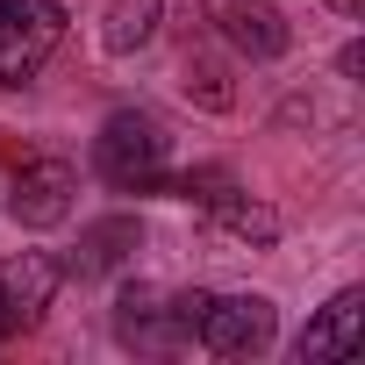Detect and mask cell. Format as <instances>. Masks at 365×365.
I'll list each match as a JSON object with an SVG mask.
<instances>
[{
  "label": "cell",
  "instance_id": "277c9868",
  "mask_svg": "<svg viewBox=\"0 0 365 365\" xmlns=\"http://www.w3.org/2000/svg\"><path fill=\"white\" fill-rule=\"evenodd\" d=\"M72 201H79V172H72L65 158L22 165L15 187H8V215H15L22 230H58V222L72 215Z\"/></svg>",
  "mask_w": 365,
  "mask_h": 365
},
{
  "label": "cell",
  "instance_id": "8992f818",
  "mask_svg": "<svg viewBox=\"0 0 365 365\" xmlns=\"http://www.w3.org/2000/svg\"><path fill=\"white\" fill-rule=\"evenodd\" d=\"M201 15L237 58H279L287 51V15L272 0H201Z\"/></svg>",
  "mask_w": 365,
  "mask_h": 365
},
{
  "label": "cell",
  "instance_id": "30bf717a",
  "mask_svg": "<svg viewBox=\"0 0 365 365\" xmlns=\"http://www.w3.org/2000/svg\"><path fill=\"white\" fill-rule=\"evenodd\" d=\"M158 22H165V0H115L101 43H108L115 58H129V51H143V43L158 36Z\"/></svg>",
  "mask_w": 365,
  "mask_h": 365
},
{
  "label": "cell",
  "instance_id": "5b68a950",
  "mask_svg": "<svg viewBox=\"0 0 365 365\" xmlns=\"http://www.w3.org/2000/svg\"><path fill=\"white\" fill-rule=\"evenodd\" d=\"M51 301H58V258H43V251L8 258V265H0V344L36 329Z\"/></svg>",
  "mask_w": 365,
  "mask_h": 365
},
{
  "label": "cell",
  "instance_id": "6da1fadb",
  "mask_svg": "<svg viewBox=\"0 0 365 365\" xmlns=\"http://www.w3.org/2000/svg\"><path fill=\"white\" fill-rule=\"evenodd\" d=\"M165 150L172 143H165L158 115H143V108L108 115L101 136H93V165H101L108 187H122V194H158L165 187Z\"/></svg>",
  "mask_w": 365,
  "mask_h": 365
},
{
  "label": "cell",
  "instance_id": "8fae6325",
  "mask_svg": "<svg viewBox=\"0 0 365 365\" xmlns=\"http://www.w3.org/2000/svg\"><path fill=\"white\" fill-rule=\"evenodd\" d=\"M136 237H143V230H136L129 215H115V222H93V230L79 237V258H72V265H79V272H108V265H122V258L136 251Z\"/></svg>",
  "mask_w": 365,
  "mask_h": 365
},
{
  "label": "cell",
  "instance_id": "7c38bea8",
  "mask_svg": "<svg viewBox=\"0 0 365 365\" xmlns=\"http://www.w3.org/2000/svg\"><path fill=\"white\" fill-rule=\"evenodd\" d=\"M187 101H201V108H230V79H222V65L215 58H187Z\"/></svg>",
  "mask_w": 365,
  "mask_h": 365
},
{
  "label": "cell",
  "instance_id": "3957f363",
  "mask_svg": "<svg viewBox=\"0 0 365 365\" xmlns=\"http://www.w3.org/2000/svg\"><path fill=\"white\" fill-rule=\"evenodd\" d=\"M272 336H279V308L265 294H208V308L194 322V344L215 358H258Z\"/></svg>",
  "mask_w": 365,
  "mask_h": 365
},
{
  "label": "cell",
  "instance_id": "ba28073f",
  "mask_svg": "<svg viewBox=\"0 0 365 365\" xmlns=\"http://www.w3.org/2000/svg\"><path fill=\"white\" fill-rule=\"evenodd\" d=\"M208 222H215V230H222L230 244H244V251H272V244H279V215H272L265 201L237 194V187L208 201Z\"/></svg>",
  "mask_w": 365,
  "mask_h": 365
},
{
  "label": "cell",
  "instance_id": "7a4b0ae2",
  "mask_svg": "<svg viewBox=\"0 0 365 365\" xmlns=\"http://www.w3.org/2000/svg\"><path fill=\"white\" fill-rule=\"evenodd\" d=\"M65 43L58 0H0V86H29Z\"/></svg>",
  "mask_w": 365,
  "mask_h": 365
},
{
  "label": "cell",
  "instance_id": "9c48e42d",
  "mask_svg": "<svg viewBox=\"0 0 365 365\" xmlns=\"http://www.w3.org/2000/svg\"><path fill=\"white\" fill-rule=\"evenodd\" d=\"M115 329H122V344H143V351L172 344V336H179V329H172V294H158V287H122Z\"/></svg>",
  "mask_w": 365,
  "mask_h": 365
},
{
  "label": "cell",
  "instance_id": "52a82bcc",
  "mask_svg": "<svg viewBox=\"0 0 365 365\" xmlns=\"http://www.w3.org/2000/svg\"><path fill=\"white\" fill-rule=\"evenodd\" d=\"M358 344H365V294H358V287H344V294H329V301H322V315L301 329V365L351 358Z\"/></svg>",
  "mask_w": 365,
  "mask_h": 365
}]
</instances>
